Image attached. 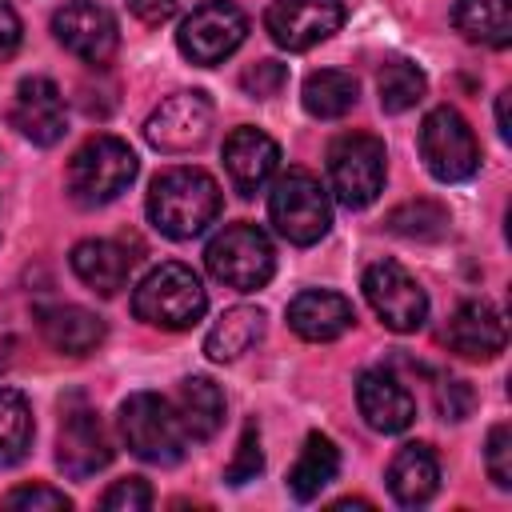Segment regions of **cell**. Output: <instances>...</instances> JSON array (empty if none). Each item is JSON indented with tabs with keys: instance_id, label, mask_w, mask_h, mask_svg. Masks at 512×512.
<instances>
[{
	"instance_id": "cell-1",
	"label": "cell",
	"mask_w": 512,
	"mask_h": 512,
	"mask_svg": "<svg viewBox=\"0 0 512 512\" xmlns=\"http://www.w3.org/2000/svg\"><path fill=\"white\" fill-rule=\"evenodd\" d=\"M220 184L204 168H164L148 188V220L168 240H192L220 216Z\"/></svg>"
},
{
	"instance_id": "cell-2",
	"label": "cell",
	"mask_w": 512,
	"mask_h": 512,
	"mask_svg": "<svg viewBox=\"0 0 512 512\" xmlns=\"http://www.w3.org/2000/svg\"><path fill=\"white\" fill-rule=\"evenodd\" d=\"M204 308H208V292H204L200 276L180 260H168V264L152 268L132 292L136 320H144L152 328H164V332L192 328L204 316Z\"/></svg>"
},
{
	"instance_id": "cell-3",
	"label": "cell",
	"mask_w": 512,
	"mask_h": 512,
	"mask_svg": "<svg viewBox=\"0 0 512 512\" xmlns=\"http://www.w3.org/2000/svg\"><path fill=\"white\" fill-rule=\"evenodd\" d=\"M136 168L140 160L120 136H88L72 152L64 184L80 208H100V204H112L136 180Z\"/></svg>"
},
{
	"instance_id": "cell-4",
	"label": "cell",
	"mask_w": 512,
	"mask_h": 512,
	"mask_svg": "<svg viewBox=\"0 0 512 512\" xmlns=\"http://www.w3.org/2000/svg\"><path fill=\"white\" fill-rule=\"evenodd\" d=\"M120 436L128 444L132 456H140L144 464H180L184 448H188V432L176 416V404L164 400L160 392H132L120 404Z\"/></svg>"
},
{
	"instance_id": "cell-5",
	"label": "cell",
	"mask_w": 512,
	"mask_h": 512,
	"mask_svg": "<svg viewBox=\"0 0 512 512\" xmlns=\"http://www.w3.org/2000/svg\"><path fill=\"white\" fill-rule=\"evenodd\" d=\"M268 220L288 244H300V248L316 244L332 228V204L324 184L304 168L280 172L268 192Z\"/></svg>"
},
{
	"instance_id": "cell-6",
	"label": "cell",
	"mask_w": 512,
	"mask_h": 512,
	"mask_svg": "<svg viewBox=\"0 0 512 512\" xmlns=\"http://www.w3.org/2000/svg\"><path fill=\"white\" fill-rule=\"evenodd\" d=\"M204 264L220 284H228L236 292H256L272 280L276 252H272V240L256 224H228L224 232H216L208 240Z\"/></svg>"
},
{
	"instance_id": "cell-7",
	"label": "cell",
	"mask_w": 512,
	"mask_h": 512,
	"mask_svg": "<svg viewBox=\"0 0 512 512\" xmlns=\"http://www.w3.org/2000/svg\"><path fill=\"white\" fill-rule=\"evenodd\" d=\"M384 172H388V152L384 140H376L372 132H344L332 140L328 180L344 208H368L384 188Z\"/></svg>"
},
{
	"instance_id": "cell-8",
	"label": "cell",
	"mask_w": 512,
	"mask_h": 512,
	"mask_svg": "<svg viewBox=\"0 0 512 512\" xmlns=\"http://www.w3.org/2000/svg\"><path fill=\"white\" fill-rule=\"evenodd\" d=\"M420 160L424 168L444 180V184H456V180H468L476 168H480V144H476V132L468 128V120L440 104L424 116L420 124Z\"/></svg>"
},
{
	"instance_id": "cell-9",
	"label": "cell",
	"mask_w": 512,
	"mask_h": 512,
	"mask_svg": "<svg viewBox=\"0 0 512 512\" xmlns=\"http://www.w3.org/2000/svg\"><path fill=\"white\" fill-rule=\"evenodd\" d=\"M244 36H248V16L232 0H204L184 16V24L176 32V48L192 64L212 68V64L228 60L244 44Z\"/></svg>"
},
{
	"instance_id": "cell-10",
	"label": "cell",
	"mask_w": 512,
	"mask_h": 512,
	"mask_svg": "<svg viewBox=\"0 0 512 512\" xmlns=\"http://www.w3.org/2000/svg\"><path fill=\"white\" fill-rule=\"evenodd\" d=\"M364 300L392 332H416L428 316V296L420 280L396 260H376L364 268Z\"/></svg>"
},
{
	"instance_id": "cell-11",
	"label": "cell",
	"mask_w": 512,
	"mask_h": 512,
	"mask_svg": "<svg viewBox=\"0 0 512 512\" xmlns=\"http://www.w3.org/2000/svg\"><path fill=\"white\" fill-rule=\"evenodd\" d=\"M212 132V100L200 88L188 92H172L168 100H160L152 108V116L144 120V140L168 156L176 152H192L208 140Z\"/></svg>"
},
{
	"instance_id": "cell-12",
	"label": "cell",
	"mask_w": 512,
	"mask_h": 512,
	"mask_svg": "<svg viewBox=\"0 0 512 512\" xmlns=\"http://www.w3.org/2000/svg\"><path fill=\"white\" fill-rule=\"evenodd\" d=\"M52 36L64 52H72L76 60L100 68L112 60L116 44H120V32H116V20L104 4L96 0H68L52 12Z\"/></svg>"
},
{
	"instance_id": "cell-13",
	"label": "cell",
	"mask_w": 512,
	"mask_h": 512,
	"mask_svg": "<svg viewBox=\"0 0 512 512\" xmlns=\"http://www.w3.org/2000/svg\"><path fill=\"white\" fill-rule=\"evenodd\" d=\"M344 24V0H272L264 12V32L288 52H304L328 40Z\"/></svg>"
},
{
	"instance_id": "cell-14",
	"label": "cell",
	"mask_w": 512,
	"mask_h": 512,
	"mask_svg": "<svg viewBox=\"0 0 512 512\" xmlns=\"http://www.w3.org/2000/svg\"><path fill=\"white\" fill-rule=\"evenodd\" d=\"M112 460V440L100 424V416L80 404V400H68L64 404V420H60V436H56V464L84 480V476H96L100 468H108Z\"/></svg>"
},
{
	"instance_id": "cell-15",
	"label": "cell",
	"mask_w": 512,
	"mask_h": 512,
	"mask_svg": "<svg viewBox=\"0 0 512 512\" xmlns=\"http://www.w3.org/2000/svg\"><path fill=\"white\" fill-rule=\"evenodd\" d=\"M8 120H12V128H16L24 140H32V144H40V148L56 144V140L64 136V128H68L64 92H60L48 76H28V80H20V84H16V96H12V108H8Z\"/></svg>"
},
{
	"instance_id": "cell-16",
	"label": "cell",
	"mask_w": 512,
	"mask_h": 512,
	"mask_svg": "<svg viewBox=\"0 0 512 512\" xmlns=\"http://www.w3.org/2000/svg\"><path fill=\"white\" fill-rule=\"evenodd\" d=\"M356 404H360V416L372 432H404L412 420H416V396L388 372V368H368L360 372L356 380Z\"/></svg>"
},
{
	"instance_id": "cell-17",
	"label": "cell",
	"mask_w": 512,
	"mask_h": 512,
	"mask_svg": "<svg viewBox=\"0 0 512 512\" xmlns=\"http://www.w3.org/2000/svg\"><path fill=\"white\" fill-rule=\"evenodd\" d=\"M280 164V144L260 128H232L224 140V172L240 196H256Z\"/></svg>"
},
{
	"instance_id": "cell-18",
	"label": "cell",
	"mask_w": 512,
	"mask_h": 512,
	"mask_svg": "<svg viewBox=\"0 0 512 512\" xmlns=\"http://www.w3.org/2000/svg\"><path fill=\"white\" fill-rule=\"evenodd\" d=\"M352 324H356V308H352V300L340 296V292L308 288V292H300V296L288 300V328H292L300 340L324 344V340L344 336Z\"/></svg>"
},
{
	"instance_id": "cell-19",
	"label": "cell",
	"mask_w": 512,
	"mask_h": 512,
	"mask_svg": "<svg viewBox=\"0 0 512 512\" xmlns=\"http://www.w3.org/2000/svg\"><path fill=\"white\" fill-rule=\"evenodd\" d=\"M444 340L464 360H492V356L504 352V340H508L504 316L488 300H464L452 312V320L444 328Z\"/></svg>"
},
{
	"instance_id": "cell-20",
	"label": "cell",
	"mask_w": 512,
	"mask_h": 512,
	"mask_svg": "<svg viewBox=\"0 0 512 512\" xmlns=\"http://www.w3.org/2000/svg\"><path fill=\"white\" fill-rule=\"evenodd\" d=\"M68 260L84 288H92L96 296H116L128 284L136 256H128V248H120L116 240H80Z\"/></svg>"
},
{
	"instance_id": "cell-21",
	"label": "cell",
	"mask_w": 512,
	"mask_h": 512,
	"mask_svg": "<svg viewBox=\"0 0 512 512\" xmlns=\"http://www.w3.org/2000/svg\"><path fill=\"white\" fill-rule=\"evenodd\" d=\"M440 488V460L428 444H404L388 464V492L404 508H420Z\"/></svg>"
},
{
	"instance_id": "cell-22",
	"label": "cell",
	"mask_w": 512,
	"mask_h": 512,
	"mask_svg": "<svg viewBox=\"0 0 512 512\" xmlns=\"http://www.w3.org/2000/svg\"><path fill=\"white\" fill-rule=\"evenodd\" d=\"M40 336L64 356H88L104 340V320L80 304H52L40 308Z\"/></svg>"
},
{
	"instance_id": "cell-23",
	"label": "cell",
	"mask_w": 512,
	"mask_h": 512,
	"mask_svg": "<svg viewBox=\"0 0 512 512\" xmlns=\"http://www.w3.org/2000/svg\"><path fill=\"white\" fill-rule=\"evenodd\" d=\"M264 336V312L256 304H236L228 312H220V320L208 328L204 336V352L216 364H232L240 360L248 348H256Z\"/></svg>"
},
{
	"instance_id": "cell-24",
	"label": "cell",
	"mask_w": 512,
	"mask_h": 512,
	"mask_svg": "<svg viewBox=\"0 0 512 512\" xmlns=\"http://www.w3.org/2000/svg\"><path fill=\"white\" fill-rule=\"evenodd\" d=\"M176 416L188 440H212L224 424V392L208 376H184L176 388Z\"/></svg>"
},
{
	"instance_id": "cell-25",
	"label": "cell",
	"mask_w": 512,
	"mask_h": 512,
	"mask_svg": "<svg viewBox=\"0 0 512 512\" xmlns=\"http://www.w3.org/2000/svg\"><path fill=\"white\" fill-rule=\"evenodd\" d=\"M336 472H340V452H336V444H332L328 436L312 432V436L304 440L296 464L288 468V492H292L296 500H316V496L336 480Z\"/></svg>"
},
{
	"instance_id": "cell-26",
	"label": "cell",
	"mask_w": 512,
	"mask_h": 512,
	"mask_svg": "<svg viewBox=\"0 0 512 512\" xmlns=\"http://www.w3.org/2000/svg\"><path fill=\"white\" fill-rule=\"evenodd\" d=\"M452 24L472 44L504 48L512 40V0H456Z\"/></svg>"
},
{
	"instance_id": "cell-27",
	"label": "cell",
	"mask_w": 512,
	"mask_h": 512,
	"mask_svg": "<svg viewBox=\"0 0 512 512\" xmlns=\"http://www.w3.org/2000/svg\"><path fill=\"white\" fill-rule=\"evenodd\" d=\"M300 100H304V112L308 116H316V120H340L356 104V80L348 72H340V68L308 72V80L300 88Z\"/></svg>"
},
{
	"instance_id": "cell-28",
	"label": "cell",
	"mask_w": 512,
	"mask_h": 512,
	"mask_svg": "<svg viewBox=\"0 0 512 512\" xmlns=\"http://www.w3.org/2000/svg\"><path fill=\"white\" fill-rule=\"evenodd\" d=\"M32 408L16 388H0V464H16L32 448Z\"/></svg>"
},
{
	"instance_id": "cell-29",
	"label": "cell",
	"mask_w": 512,
	"mask_h": 512,
	"mask_svg": "<svg viewBox=\"0 0 512 512\" xmlns=\"http://www.w3.org/2000/svg\"><path fill=\"white\" fill-rule=\"evenodd\" d=\"M424 72L412 64V60H388L376 76V96H380V108L384 112H408L424 100Z\"/></svg>"
},
{
	"instance_id": "cell-30",
	"label": "cell",
	"mask_w": 512,
	"mask_h": 512,
	"mask_svg": "<svg viewBox=\"0 0 512 512\" xmlns=\"http://www.w3.org/2000/svg\"><path fill=\"white\" fill-rule=\"evenodd\" d=\"M388 228L396 236H408V240H440L448 232V212L432 200H412L388 216Z\"/></svg>"
},
{
	"instance_id": "cell-31",
	"label": "cell",
	"mask_w": 512,
	"mask_h": 512,
	"mask_svg": "<svg viewBox=\"0 0 512 512\" xmlns=\"http://www.w3.org/2000/svg\"><path fill=\"white\" fill-rule=\"evenodd\" d=\"M260 468H264L260 428H256V420H248V424H244V432H240L236 456H232V464L224 468V480H228V484H248V480H256V476H260Z\"/></svg>"
},
{
	"instance_id": "cell-32",
	"label": "cell",
	"mask_w": 512,
	"mask_h": 512,
	"mask_svg": "<svg viewBox=\"0 0 512 512\" xmlns=\"http://www.w3.org/2000/svg\"><path fill=\"white\" fill-rule=\"evenodd\" d=\"M484 468H488V480H492L496 488H512V428H508V424H496V428L488 432Z\"/></svg>"
},
{
	"instance_id": "cell-33",
	"label": "cell",
	"mask_w": 512,
	"mask_h": 512,
	"mask_svg": "<svg viewBox=\"0 0 512 512\" xmlns=\"http://www.w3.org/2000/svg\"><path fill=\"white\" fill-rule=\"evenodd\" d=\"M284 84H288V68H284L280 60H256V64L244 68V76H240V88H244L248 96H256V100L280 96Z\"/></svg>"
},
{
	"instance_id": "cell-34",
	"label": "cell",
	"mask_w": 512,
	"mask_h": 512,
	"mask_svg": "<svg viewBox=\"0 0 512 512\" xmlns=\"http://www.w3.org/2000/svg\"><path fill=\"white\" fill-rule=\"evenodd\" d=\"M100 508H108V512H144V508H152V488L140 476H124L100 496Z\"/></svg>"
},
{
	"instance_id": "cell-35",
	"label": "cell",
	"mask_w": 512,
	"mask_h": 512,
	"mask_svg": "<svg viewBox=\"0 0 512 512\" xmlns=\"http://www.w3.org/2000/svg\"><path fill=\"white\" fill-rule=\"evenodd\" d=\"M4 508H28V512H68L72 500L60 492V488H48V484H24V488H12L4 496Z\"/></svg>"
},
{
	"instance_id": "cell-36",
	"label": "cell",
	"mask_w": 512,
	"mask_h": 512,
	"mask_svg": "<svg viewBox=\"0 0 512 512\" xmlns=\"http://www.w3.org/2000/svg\"><path fill=\"white\" fill-rule=\"evenodd\" d=\"M472 404H476V392L468 380H440L436 384V412L444 420H464L472 416Z\"/></svg>"
},
{
	"instance_id": "cell-37",
	"label": "cell",
	"mask_w": 512,
	"mask_h": 512,
	"mask_svg": "<svg viewBox=\"0 0 512 512\" xmlns=\"http://www.w3.org/2000/svg\"><path fill=\"white\" fill-rule=\"evenodd\" d=\"M20 48V16L8 0H0V64Z\"/></svg>"
},
{
	"instance_id": "cell-38",
	"label": "cell",
	"mask_w": 512,
	"mask_h": 512,
	"mask_svg": "<svg viewBox=\"0 0 512 512\" xmlns=\"http://www.w3.org/2000/svg\"><path fill=\"white\" fill-rule=\"evenodd\" d=\"M176 4H180V0H128L132 16H136L140 24H148V28L164 24V20H168V16L176 12Z\"/></svg>"
},
{
	"instance_id": "cell-39",
	"label": "cell",
	"mask_w": 512,
	"mask_h": 512,
	"mask_svg": "<svg viewBox=\"0 0 512 512\" xmlns=\"http://www.w3.org/2000/svg\"><path fill=\"white\" fill-rule=\"evenodd\" d=\"M508 96H512V92H500V100H496V124H500V136H504V140L512 136V128H508Z\"/></svg>"
}]
</instances>
